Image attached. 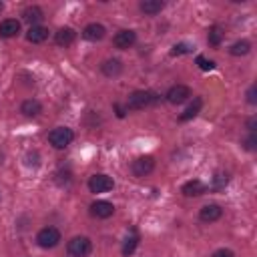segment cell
Returning a JSON list of instances; mask_svg holds the SVG:
<instances>
[{
  "instance_id": "obj_16",
  "label": "cell",
  "mask_w": 257,
  "mask_h": 257,
  "mask_svg": "<svg viewBox=\"0 0 257 257\" xmlns=\"http://www.w3.org/2000/svg\"><path fill=\"white\" fill-rule=\"evenodd\" d=\"M201 106H203V98L201 96H195L193 98V102L179 114V120L181 122H187V120H191V118H195L197 114H199V110H201Z\"/></svg>"
},
{
  "instance_id": "obj_17",
  "label": "cell",
  "mask_w": 257,
  "mask_h": 257,
  "mask_svg": "<svg viewBox=\"0 0 257 257\" xmlns=\"http://www.w3.org/2000/svg\"><path fill=\"white\" fill-rule=\"evenodd\" d=\"M22 18H24L30 26H38V24H40V20L44 18V12H42V8H40V6H28V8H24Z\"/></svg>"
},
{
  "instance_id": "obj_18",
  "label": "cell",
  "mask_w": 257,
  "mask_h": 257,
  "mask_svg": "<svg viewBox=\"0 0 257 257\" xmlns=\"http://www.w3.org/2000/svg\"><path fill=\"white\" fill-rule=\"evenodd\" d=\"M26 38L32 44H40V42H44L48 38V28L46 26H40V24L38 26H30L28 32H26Z\"/></svg>"
},
{
  "instance_id": "obj_3",
  "label": "cell",
  "mask_w": 257,
  "mask_h": 257,
  "mask_svg": "<svg viewBox=\"0 0 257 257\" xmlns=\"http://www.w3.org/2000/svg\"><path fill=\"white\" fill-rule=\"evenodd\" d=\"M72 141H74V133L68 126H56V128H52L48 133V143L54 149H66Z\"/></svg>"
},
{
  "instance_id": "obj_10",
  "label": "cell",
  "mask_w": 257,
  "mask_h": 257,
  "mask_svg": "<svg viewBox=\"0 0 257 257\" xmlns=\"http://www.w3.org/2000/svg\"><path fill=\"white\" fill-rule=\"evenodd\" d=\"M221 215H223V209H221V205H217V203L203 205L201 211H199V219H201L203 223H215V221L221 219Z\"/></svg>"
},
{
  "instance_id": "obj_14",
  "label": "cell",
  "mask_w": 257,
  "mask_h": 257,
  "mask_svg": "<svg viewBox=\"0 0 257 257\" xmlns=\"http://www.w3.org/2000/svg\"><path fill=\"white\" fill-rule=\"evenodd\" d=\"M20 32V22L16 18H6L0 22V38H12Z\"/></svg>"
},
{
  "instance_id": "obj_11",
  "label": "cell",
  "mask_w": 257,
  "mask_h": 257,
  "mask_svg": "<svg viewBox=\"0 0 257 257\" xmlns=\"http://www.w3.org/2000/svg\"><path fill=\"white\" fill-rule=\"evenodd\" d=\"M181 193H183L185 197H201V195L207 193V185H205L201 179H191V181H187V183L181 187Z\"/></svg>"
},
{
  "instance_id": "obj_2",
  "label": "cell",
  "mask_w": 257,
  "mask_h": 257,
  "mask_svg": "<svg viewBox=\"0 0 257 257\" xmlns=\"http://www.w3.org/2000/svg\"><path fill=\"white\" fill-rule=\"evenodd\" d=\"M92 251V241L84 235H78V237H72L68 243H66V253L70 257H88Z\"/></svg>"
},
{
  "instance_id": "obj_29",
  "label": "cell",
  "mask_w": 257,
  "mask_h": 257,
  "mask_svg": "<svg viewBox=\"0 0 257 257\" xmlns=\"http://www.w3.org/2000/svg\"><path fill=\"white\" fill-rule=\"evenodd\" d=\"M211 257H235V253H233L231 249H225V247H223V249H217Z\"/></svg>"
},
{
  "instance_id": "obj_31",
  "label": "cell",
  "mask_w": 257,
  "mask_h": 257,
  "mask_svg": "<svg viewBox=\"0 0 257 257\" xmlns=\"http://www.w3.org/2000/svg\"><path fill=\"white\" fill-rule=\"evenodd\" d=\"M255 128H257V118L251 116V118L247 120V131H249V133H255Z\"/></svg>"
},
{
  "instance_id": "obj_20",
  "label": "cell",
  "mask_w": 257,
  "mask_h": 257,
  "mask_svg": "<svg viewBox=\"0 0 257 257\" xmlns=\"http://www.w3.org/2000/svg\"><path fill=\"white\" fill-rule=\"evenodd\" d=\"M139 8H141L143 14L155 16V14H159V12L165 8V2H163V0H143V2L139 4Z\"/></svg>"
},
{
  "instance_id": "obj_1",
  "label": "cell",
  "mask_w": 257,
  "mask_h": 257,
  "mask_svg": "<svg viewBox=\"0 0 257 257\" xmlns=\"http://www.w3.org/2000/svg\"><path fill=\"white\" fill-rule=\"evenodd\" d=\"M157 100H159V96L155 92H151V90H135V92L128 94L124 108L126 110H141V108H145L149 104H155Z\"/></svg>"
},
{
  "instance_id": "obj_22",
  "label": "cell",
  "mask_w": 257,
  "mask_h": 257,
  "mask_svg": "<svg viewBox=\"0 0 257 257\" xmlns=\"http://www.w3.org/2000/svg\"><path fill=\"white\" fill-rule=\"evenodd\" d=\"M137 245H139V233L133 229L131 235H126V239H124V243H122V255H124V257L133 255L135 249H137Z\"/></svg>"
},
{
  "instance_id": "obj_25",
  "label": "cell",
  "mask_w": 257,
  "mask_h": 257,
  "mask_svg": "<svg viewBox=\"0 0 257 257\" xmlns=\"http://www.w3.org/2000/svg\"><path fill=\"white\" fill-rule=\"evenodd\" d=\"M191 50H193V46H191V44H187V42H179V44H175V46H173L171 54H173V56H181V54H189Z\"/></svg>"
},
{
  "instance_id": "obj_8",
  "label": "cell",
  "mask_w": 257,
  "mask_h": 257,
  "mask_svg": "<svg viewBox=\"0 0 257 257\" xmlns=\"http://www.w3.org/2000/svg\"><path fill=\"white\" fill-rule=\"evenodd\" d=\"M135 42H137V32L131 30V28L118 30V32L114 34V38H112V44H114L118 50H126V48H131Z\"/></svg>"
},
{
  "instance_id": "obj_15",
  "label": "cell",
  "mask_w": 257,
  "mask_h": 257,
  "mask_svg": "<svg viewBox=\"0 0 257 257\" xmlns=\"http://www.w3.org/2000/svg\"><path fill=\"white\" fill-rule=\"evenodd\" d=\"M54 40H56L58 46H70V44L76 40V30L70 28V26H62V28L56 32Z\"/></svg>"
},
{
  "instance_id": "obj_23",
  "label": "cell",
  "mask_w": 257,
  "mask_h": 257,
  "mask_svg": "<svg viewBox=\"0 0 257 257\" xmlns=\"http://www.w3.org/2000/svg\"><path fill=\"white\" fill-rule=\"evenodd\" d=\"M249 50H251V42L249 40H237L229 48V52L233 56H245V54H249Z\"/></svg>"
},
{
  "instance_id": "obj_30",
  "label": "cell",
  "mask_w": 257,
  "mask_h": 257,
  "mask_svg": "<svg viewBox=\"0 0 257 257\" xmlns=\"http://www.w3.org/2000/svg\"><path fill=\"white\" fill-rule=\"evenodd\" d=\"M114 110H116V116H118V118H122V116L126 114V108H124L122 104H118V102H114Z\"/></svg>"
},
{
  "instance_id": "obj_27",
  "label": "cell",
  "mask_w": 257,
  "mask_h": 257,
  "mask_svg": "<svg viewBox=\"0 0 257 257\" xmlns=\"http://www.w3.org/2000/svg\"><path fill=\"white\" fill-rule=\"evenodd\" d=\"M243 147H245L247 151H255V149H257V135H255V133H249V137L243 141Z\"/></svg>"
},
{
  "instance_id": "obj_12",
  "label": "cell",
  "mask_w": 257,
  "mask_h": 257,
  "mask_svg": "<svg viewBox=\"0 0 257 257\" xmlns=\"http://www.w3.org/2000/svg\"><path fill=\"white\" fill-rule=\"evenodd\" d=\"M114 213V205L108 201H94L90 203V215L96 219H108Z\"/></svg>"
},
{
  "instance_id": "obj_24",
  "label": "cell",
  "mask_w": 257,
  "mask_h": 257,
  "mask_svg": "<svg viewBox=\"0 0 257 257\" xmlns=\"http://www.w3.org/2000/svg\"><path fill=\"white\" fill-rule=\"evenodd\" d=\"M227 183H229V175L227 173H221V171H217L215 175H213V181H211V191H223L225 187H227Z\"/></svg>"
},
{
  "instance_id": "obj_19",
  "label": "cell",
  "mask_w": 257,
  "mask_h": 257,
  "mask_svg": "<svg viewBox=\"0 0 257 257\" xmlns=\"http://www.w3.org/2000/svg\"><path fill=\"white\" fill-rule=\"evenodd\" d=\"M20 112H22L24 116H28V118L38 116V114L42 112V104H40L36 98H26V100L20 104Z\"/></svg>"
},
{
  "instance_id": "obj_28",
  "label": "cell",
  "mask_w": 257,
  "mask_h": 257,
  "mask_svg": "<svg viewBox=\"0 0 257 257\" xmlns=\"http://www.w3.org/2000/svg\"><path fill=\"white\" fill-rule=\"evenodd\" d=\"M247 102L249 104H257V84H251L247 90Z\"/></svg>"
},
{
  "instance_id": "obj_4",
  "label": "cell",
  "mask_w": 257,
  "mask_h": 257,
  "mask_svg": "<svg viewBox=\"0 0 257 257\" xmlns=\"http://www.w3.org/2000/svg\"><path fill=\"white\" fill-rule=\"evenodd\" d=\"M36 243L42 247V249H52L60 243V231L52 225L48 227H42L38 233H36Z\"/></svg>"
},
{
  "instance_id": "obj_26",
  "label": "cell",
  "mask_w": 257,
  "mask_h": 257,
  "mask_svg": "<svg viewBox=\"0 0 257 257\" xmlns=\"http://www.w3.org/2000/svg\"><path fill=\"white\" fill-rule=\"evenodd\" d=\"M195 62H197V66H199L201 70H213V68H215V60H209V58H205V56H197Z\"/></svg>"
},
{
  "instance_id": "obj_13",
  "label": "cell",
  "mask_w": 257,
  "mask_h": 257,
  "mask_svg": "<svg viewBox=\"0 0 257 257\" xmlns=\"http://www.w3.org/2000/svg\"><path fill=\"white\" fill-rule=\"evenodd\" d=\"M100 72L104 76H108V78H114V76H118L122 72V62L118 58H106L100 64Z\"/></svg>"
},
{
  "instance_id": "obj_21",
  "label": "cell",
  "mask_w": 257,
  "mask_h": 257,
  "mask_svg": "<svg viewBox=\"0 0 257 257\" xmlns=\"http://www.w3.org/2000/svg\"><path fill=\"white\" fill-rule=\"evenodd\" d=\"M223 38H225L223 28H221L219 24H213V26L209 28V32H207V42H209L211 46H219V44L223 42Z\"/></svg>"
},
{
  "instance_id": "obj_9",
  "label": "cell",
  "mask_w": 257,
  "mask_h": 257,
  "mask_svg": "<svg viewBox=\"0 0 257 257\" xmlns=\"http://www.w3.org/2000/svg\"><path fill=\"white\" fill-rule=\"evenodd\" d=\"M104 36H106V28L102 24H98V22H90V24H86L82 28V38L88 40V42H98Z\"/></svg>"
},
{
  "instance_id": "obj_5",
  "label": "cell",
  "mask_w": 257,
  "mask_h": 257,
  "mask_svg": "<svg viewBox=\"0 0 257 257\" xmlns=\"http://www.w3.org/2000/svg\"><path fill=\"white\" fill-rule=\"evenodd\" d=\"M112 187H114L112 177H108L104 173H94L88 179V191L90 193H108V191H112Z\"/></svg>"
},
{
  "instance_id": "obj_7",
  "label": "cell",
  "mask_w": 257,
  "mask_h": 257,
  "mask_svg": "<svg viewBox=\"0 0 257 257\" xmlns=\"http://www.w3.org/2000/svg\"><path fill=\"white\" fill-rule=\"evenodd\" d=\"M189 96H191V88H189L187 84H173V86L167 90V94H165L167 102H171V104H181V102H185Z\"/></svg>"
},
{
  "instance_id": "obj_32",
  "label": "cell",
  "mask_w": 257,
  "mask_h": 257,
  "mask_svg": "<svg viewBox=\"0 0 257 257\" xmlns=\"http://www.w3.org/2000/svg\"><path fill=\"white\" fill-rule=\"evenodd\" d=\"M2 10H4V2H0V12H2Z\"/></svg>"
},
{
  "instance_id": "obj_6",
  "label": "cell",
  "mask_w": 257,
  "mask_h": 257,
  "mask_svg": "<svg viewBox=\"0 0 257 257\" xmlns=\"http://www.w3.org/2000/svg\"><path fill=\"white\" fill-rule=\"evenodd\" d=\"M155 169V159L151 155H141L131 163V171L135 177H147Z\"/></svg>"
}]
</instances>
